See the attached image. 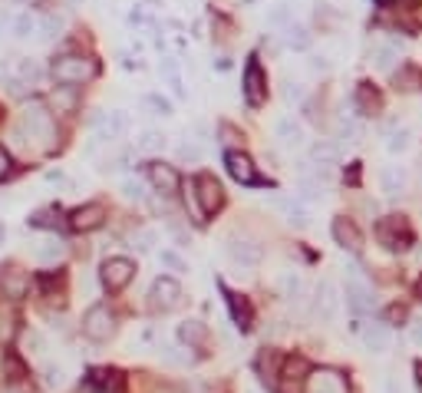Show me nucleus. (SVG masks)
Returning <instances> with one entry per match:
<instances>
[{"instance_id":"16","label":"nucleus","mask_w":422,"mask_h":393,"mask_svg":"<svg viewBox=\"0 0 422 393\" xmlns=\"http://www.w3.org/2000/svg\"><path fill=\"white\" fill-rule=\"evenodd\" d=\"M333 242L340 244V248H347V251H360L363 235H360V228L350 222V218H333Z\"/></svg>"},{"instance_id":"12","label":"nucleus","mask_w":422,"mask_h":393,"mask_svg":"<svg viewBox=\"0 0 422 393\" xmlns=\"http://www.w3.org/2000/svg\"><path fill=\"white\" fill-rule=\"evenodd\" d=\"M224 166H228V172H231V179L235 182H241V186H257L261 179H257V172H254V162L244 155V152H228L224 155Z\"/></svg>"},{"instance_id":"42","label":"nucleus","mask_w":422,"mask_h":393,"mask_svg":"<svg viewBox=\"0 0 422 393\" xmlns=\"http://www.w3.org/2000/svg\"><path fill=\"white\" fill-rule=\"evenodd\" d=\"M284 96H287V99H304V86H300V83H294V79H287Z\"/></svg>"},{"instance_id":"30","label":"nucleus","mask_w":422,"mask_h":393,"mask_svg":"<svg viewBox=\"0 0 422 393\" xmlns=\"http://www.w3.org/2000/svg\"><path fill=\"white\" fill-rule=\"evenodd\" d=\"M162 76H166V79H168V86H172V90H175L179 96L185 93V86H182V73H179V63H175L172 56H168V60H162Z\"/></svg>"},{"instance_id":"2","label":"nucleus","mask_w":422,"mask_h":393,"mask_svg":"<svg viewBox=\"0 0 422 393\" xmlns=\"http://www.w3.org/2000/svg\"><path fill=\"white\" fill-rule=\"evenodd\" d=\"M96 60L90 56H79V53H66V56H56L53 60V79L60 86H79L96 76Z\"/></svg>"},{"instance_id":"10","label":"nucleus","mask_w":422,"mask_h":393,"mask_svg":"<svg viewBox=\"0 0 422 393\" xmlns=\"http://www.w3.org/2000/svg\"><path fill=\"white\" fill-rule=\"evenodd\" d=\"M224 251H228V258L238 264V268H257V264L264 262L261 244L251 242V238H231V242L224 244Z\"/></svg>"},{"instance_id":"1","label":"nucleus","mask_w":422,"mask_h":393,"mask_svg":"<svg viewBox=\"0 0 422 393\" xmlns=\"http://www.w3.org/2000/svg\"><path fill=\"white\" fill-rule=\"evenodd\" d=\"M17 136L23 146H37V149H53V139H56V126L50 119V112L40 110V106H30V110L20 116V126Z\"/></svg>"},{"instance_id":"9","label":"nucleus","mask_w":422,"mask_h":393,"mask_svg":"<svg viewBox=\"0 0 422 393\" xmlns=\"http://www.w3.org/2000/svg\"><path fill=\"white\" fill-rule=\"evenodd\" d=\"M304 393H350V387L340 370L320 367V370H311V377L304 380Z\"/></svg>"},{"instance_id":"13","label":"nucleus","mask_w":422,"mask_h":393,"mask_svg":"<svg viewBox=\"0 0 422 393\" xmlns=\"http://www.w3.org/2000/svg\"><path fill=\"white\" fill-rule=\"evenodd\" d=\"M317 314H320V320H327V324L340 318V288L333 281H324L320 291H317Z\"/></svg>"},{"instance_id":"8","label":"nucleus","mask_w":422,"mask_h":393,"mask_svg":"<svg viewBox=\"0 0 422 393\" xmlns=\"http://www.w3.org/2000/svg\"><path fill=\"white\" fill-rule=\"evenodd\" d=\"M99 278H103V288H106L109 294H119L129 281L135 278V264L129 262V258H106Z\"/></svg>"},{"instance_id":"19","label":"nucleus","mask_w":422,"mask_h":393,"mask_svg":"<svg viewBox=\"0 0 422 393\" xmlns=\"http://www.w3.org/2000/svg\"><path fill=\"white\" fill-rule=\"evenodd\" d=\"M356 110L363 112V116H380V110H383V96L376 93L369 83H360V86H356Z\"/></svg>"},{"instance_id":"20","label":"nucleus","mask_w":422,"mask_h":393,"mask_svg":"<svg viewBox=\"0 0 422 393\" xmlns=\"http://www.w3.org/2000/svg\"><path fill=\"white\" fill-rule=\"evenodd\" d=\"M277 291H280V298L300 301L304 298V281H300L297 271H280V275H277Z\"/></svg>"},{"instance_id":"18","label":"nucleus","mask_w":422,"mask_h":393,"mask_svg":"<svg viewBox=\"0 0 422 393\" xmlns=\"http://www.w3.org/2000/svg\"><path fill=\"white\" fill-rule=\"evenodd\" d=\"M363 344H367L369 354H386L389 344H393V334L386 324H367L363 327Z\"/></svg>"},{"instance_id":"46","label":"nucleus","mask_w":422,"mask_h":393,"mask_svg":"<svg viewBox=\"0 0 422 393\" xmlns=\"http://www.w3.org/2000/svg\"><path fill=\"white\" fill-rule=\"evenodd\" d=\"M126 195L129 199H142V186L139 182H126Z\"/></svg>"},{"instance_id":"7","label":"nucleus","mask_w":422,"mask_h":393,"mask_svg":"<svg viewBox=\"0 0 422 393\" xmlns=\"http://www.w3.org/2000/svg\"><path fill=\"white\" fill-rule=\"evenodd\" d=\"M376 235H380V242H383L389 251H399V248H409V244H412V228H409V222H406L403 215L383 218L380 228H376Z\"/></svg>"},{"instance_id":"47","label":"nucleus","mask_w":422,"mask_h":393,"mask_svg":"<svg viewBox=\"0 0 422 393\" xmlns=\"http://www.w3.org/2000/svg\"><path fill=\"white\" fill-rule=\"evenodd\" d=\"M20 73L27 76V79H37V66H34V63H27V60H23V63H20Z\"/></svg>"},{"instance_id":"23","label":"nucleus","mask_w":422,"mask_h":393,"mask_svg":"<svg viewBox=\"0 0 422 393\" xmlns=\"http://www.w3.org/2000/svg\"><path fill=\"white\" fill-rule=\"evenodd\" d=\"M274 205L284 212V218L291 225H297V228H307L311 225V212L300 205V202H287V199H274Z\"/></svg>"},{"instance_id":"15","label":"nucleus","mask_w":422,"mask_h":393,"mask_svg":"<svg viewBox=\"0 0 422 393\" xmlns=\"http://www.w3.org/2000/svg\"><path fill=\"white\" fill-rule=\"evenodd\" d=\"M148 182L159 188L162 195H175L179 186H182L179 172H175L172 166H166V162H152V166H148Z\"/></svg>"},{"instance_id":"44","label":"nucleus","mask_w":422,"mask_h":393,"mask_svg":"<svg viewBox=\"0 0 422 393\" xmlns=\"http://www.w3.org/2000/svg\"><path fill=\"white\" fill-rule=\"evenodd\" d=\"M63 383V370H56V367H47V387H60Z\"/></svg>"},{"instance_id":"27","label":"nucleus","mask_w":422,"mask_h":393,"mask_svg":"<svg viewBox=\"0 0 422 393\" xmlns=\"http://www.w3.org/2000/svg\"><path fill=\"white\" fill-rule=\"evenodd\" d=\"M311 162H317L320 168H330L340 162V146H333V142H317L311 149Z\"/></svg>"},{"instance_id":"31","label":"nucleus","mask_w":422,"mask_h":393,"mask_svg":"<svg viewBox=\"0 0 422 393\" xmlns=\"http://www.w3.org/2000/svg\"><path fill=\"white\" fill-rule=\"evenodd\" d=\"M360 123H356V119H340V123H337V139H343V142H356V139H360Z\"/></svg>"},{"instance_id":"3","label":"nucleus","mask_w":422,"mask_h":393,"mask_svg":"<svg viewBox=\"0 0 422 393\" xmlns=\"http://www.w3.org/2000/svg\"><path fill=\"white\" fill-rule=\"evenodd\" d=\"M192 192H195V208H198V215H215L221 205H224V188L215 175H198L195 182H192Z\"/></svg>"},{"instance_id":"37","label":"nucleus","mask_w":422,"mask_h":393,"mask_svg":"<svg viewBox=\"0 0 422 393\" xmlns=\"http://www.w3.org/2000/svg\"><path fill=\"white\" fill-rule=\"evenodd\" d=\"M142 103H146L148 110H155V112H159V116H168V112H172V106H168V103H166V99H162V96H146Z\"/></svg>"},{"instance_id":"6","label":"nucleus","mask_w":422,"mask_h":393,"mask_svg":"<svg viewBox=\"0 0 422 393\" xmlns=\"http://www.w3.org/2000/svg\"><path fill=\"white\" fill-rule=\"evenodd\" d=\"M347 301L353 311H360V314H367L376 307V294H373V288H369V281L363 278V271L353 264L347 275Z\"/></svg>"},{"instance_id":"52","label":"nucleus","mask_w":422,"mask_h":393,"mask_svg":"<svg viewBox=\"0 0 422 393\" xmlns=\"http://www.w3.org/2000/svg\"><path fill=\"white\" fill-rule=\"evenodd\" d=\"M380 3H389V0H380Z\"/></svg>"},{"instance_id":"5","label":"nucleus","mask_w":422,"mask_h":393,"mask_svg":"<svg viewBox=\"0 0 422 393\" xmlns=\"http://www.w3.org/2000/svg\"><path fill=\"white\" fill-rule=\"evenodd\" d=\"M182 304V284L175 278H159L148 288V311L152 314H168Z\"/></svg>"},{"instance_id":"41","label":"nucleus","mask_w":422,"mask_h":393,"mask_svg":"<svg viewBox=\"0 0 422 393\" xmlns=\"http://www.w3.org/2000/svg\"><path fill=\"white\" fill-rule=\"evenodd\" d=\"M10 166H14V162H10V152L0 146V182H3V179L10 175Z\"/></svg>"},{"instance_id":"33","label":"nucleus","mask_w":422,"mask_h":393,"mask_svg":"<svg viewBox=\"0 0 422 393\" xmlns=\"http://www.w3.org/2000/svg\"><path fill=\"white\" fill-rule=\"evenodd\" d=\"M386 149L389 152H406L409 149V129H399L389 136V142H386Z\"/></svg>"},{"instance_id":"45","label":"nucleus","mask_w":422,"mask_h":393,"mask_svg":"<svg viewBox=\"0 0 422 393\" xmlns=\"http://www.w3.org/2000/svg\"><path fill=\"white\" fill-rule=\"evenodd\" d=\"M409 340H412L416 347H422V320H416V324L409 327Z\"/></svg>"},{"instance_id":"25","label":"nucleus","mask_w":422,"mask_h":393,"mask_svg":"<svg viewBox=\"0 0 422 393\" xmlns=\"http://www.w3.org/2000/svg\"><path fill=\"white\" fill-rule=\"evenodd\" d=\"M274 136L284 142V146H300V142H304V129L297 126L294 119H287V116L274 123Z\"/></svg>"},{"instance_id":"39","label":"nucleus","mask_w":422,"mask_h":393,"mask_svg":"<svg viewBox=\"0 0 422 393\" xmlns=\"http://www.w3.org/2000/svg\"><path fill=\"white\" fill-rule=\"evenodd\" d=\"M179 159H185V162H198V159H202V152L185 142V146H179Z\"/></svg>"},{"instance_id":"48","label":"nucleus","mask_w":422,"mask_h":393,"mask_svg":"<svg viewBox=\"0 0 422 393\" xmlns=\"http://www.w3.org/2000/svg\"><path fill=\"white\" fill-rule=\"evenodd\" d=\"M30 30H34V23H30L27 17H20V20H17V34H20V37H27Z\"/></svg>"},{"instance_id":"28","label":"nucleus","mask_w":422,"mask_h":393,"mask_svg":"<svg viewBox=\"0 0 422 393\" xmlns=\"http://www.w3.org/2000/svg\"><path fill=\"white\" fill-rule=\"evenodd\" d=\"M396 60H399V47H396V43H380V47L373 50V66H376V70H393Z\"/></svg>"},{"instance_id":"40","label":"nucleus","mask_w":422,"mask_h":393,"mask_svg":"<svg viewBox=\"0 0 422 393\" xmlns=\"http://www.w3.org/2000/svg\"><path fill=\"white\" fill-rule=\"evenodd\" d=\"M162 264H168V268H175V271H185V262L175 255V251H162Z\"/></svg>"},{"instance_id":"49","label":"nucleus","mask_w":422,"mask_h":393,"mask_svg":"<svg viewBox=\"0 0 422 393\" xmlns=\"http://www.w3.org/2000/svg\"><path fill=\"white\" fill-rule=\"evenodd\" d=\"M311 66L317 70V73H320V70H330V63H327L324 56H313V60H311Z\"/></svg>"},{"instance_id":"43","label":"nucleus","mask_w":422,"mask_h":393,"mask_svg":"<svg viewBox=\"0 0 422 393\" xmlns=\"http://www.w3.org/2000/svg\"><path fill=\"white\" fill-rule=\"evenodd\" d=\"M155 238H159V235H155L152 228H146V231H139V238H135V242H139V248L146 251V248H152V244H155Z\"/></svg>"},{"instance_id":"51","label":"nucleus","mask_w":422,"mask_h":393,"mask_svg":"<svg viewBox=\"0 0 422 393\" xmlns=\"http://www.w3.org/2000/svg\"><path fill=\"white\" fill-rule=\"evenodd\" d=\"M416 374H419V393H422V367H419V370H416Z\"/></svg>"},{"instance_id":"32","label":"nucleus","mask_w":422,"mask_h":393,"mask_svg":"<svg viewBox=\"0 0 422 393\" xmlns=\"http://www.w3.org/2000/svg\"><path fill=\"white\" fill-rule=\"evenodd\" d=\"M300 199H304V202H313V199H320V195H324V188H320V182H317V179H311V175H300Z\"/></svg>"},{"instance_id":"4","label":"nucleus","mask_w":422,"mask_h":393,"mask_svg":"<svg viewBox=\"0 0 422 393\" xmlns=\"http://www.w3.org/2000/svg\"><path fill=\"white\" fill-rule=\"evenodd\" d=\"M83 334L90 337L92 344H106L116 334V318H112V311L106 304H92L83 314Z\"/></svg>"},{"instance_id":"34","label":"nucleus","mask_w":422,"mask_h":393,"mask_svg":"<svg viewBox=\"0 0 422 393\" xmlns=\"http://www.w3.org/2000/svg\"><path fill=\"white\" fill-rule=\"evenodd\" d=\"M3 370L10 374V377H7V380H14V383H17L20 377L27 374V370H23V364H20V360H17V357H14V354H7V357H3Z\"/></svg>"},{"instance_id":"24","label":"nucleus","mask_w":422,"mask_h":393,"mask_svg":"<svg viewBox=\"0 0 422 393\" xmlns=\"http://www.w3.org/2000/svg\"><path fill=\"white\" fill-rule=\"evenodd\" d=\"M284 43L291 47V50H311V43H313V37H311V30L304 27V23H291V27H284Z\"/></svg>"},{"instance_id":"17","label":"nucleus","mask_w":422,"mask_h":393,"mask_svg":"<svg viewBox=\"0 0 422 393\" xmlns=\"http://www.w3.org/2000/svg\"><path fill=\"white\" fill-rule=\"evenodd\" d=\"M27 288H30L27 271H20V268H7V271H0V291H3V298H23Z\"/></svg>"},{"instance_id":"35","label":"nucleus","mask_w":422,"mask_h":393,"mask_svg":"<svg viewBox=\"0 0 422 393\" xmlns=\"http://www.w3.org/2000/svg\"><path fill=\"white\" fill-rule=\"evenodd\" d=\"M267 23H271V27H291V14H287V7L277 3L274 10L267 14Z\"/></svg>"},{"instance_id":"21","label":"nucleus","mask_w":422,"mask_h":393,"mask_svg":"<svg viewBox=\"0 0 422 393\" xmlns=\"http://www.w3.org/2000/svg\"><path fill=\"white\" fill-rule=\"evenodd\" d=\"M179 340L188 344V347H205L208 331H205L202 320H182V324H179Z\"/></svg>"},{"instance_id":"26","label":"nucleus","mask_w":422,"mask_h":393,"mask_svg":"<svg viewBox=\"0 0 422 393\" xmlns=\"http://www.w3.org/2000/svg\"><path fill=\"white\" fill-rule=\"evenodd\" d=\"M228 307H231V318H235V324H238L241 331L251 327V304H248L244 294H231L228 291Z\"/></svg>"},{"instance_id":"29","label":"nucleus","mask_w":422,"mask_h":393,"mask_svg":"<svg viewBox=\"0 0 422 393\" xmlns=\"http://www.w3.org/2000/svg\"><path fill=\"white\" fill-rule=\"evenodd\" d=\"M284 380H307L311 377V367H307V360L304 357H291L287 364H284Z\"/></svg>"},{"instance_id":"36","label":"nucleus","mask_w":422,"mask_h":393,"mask_svg":"<svg viewBox=\"0 0 422 393\" xmlns=\"http://www.w3.org/2000/svg\"><path fill=\"white\" fill-rule=\"evenodd\" d=\"M162 146H166V136H159V132H146L142 142H139V149H146V152H159Z\"/></svg>"},{"instance_id":"14","label":"nucleus","mask_w":422,"mask_h":393,"mask_svg":"<svg viewBox=\"0 0 422 393\" xmlns=\"http://www.w3.org/2000/svg\"><path fill=\"white\" fill-rule=\"evenodd\" d=\"M264 70H261V63L251 60L248 66H244V99L251 103V106H261L264 103Z\"/></svg>"},{"instance_id":"22","label":"nucleus","mask_w":422,"mask_h":393,"mask_svg":"<svg viewBox=\"0 0 422 393\" xmlns=\"http://www.w3.org/2000/svg\"><path fill=\"white\" fill-rule=\"evenodd\" d=\"M380 188H383L386 195H399L406 188V168L399 166H386L380 172Z\"/></svg>"},{"instance_id":"50","label":"nucleus","mask_w":422,"mask_h":393,"mask_svg":"<svg viewBox=\"0 0 422 393\" xmlns=\"http://www.w3.org/2000/svg\"><path fill=\"white\" fill-rule=\"evenodd\" d=\"M389 318L399 320V318H406V311H403V307H393V311H389Z\"/></svg>"},{"instance_id":"38","label":"nucleus","mask_w":422,"mask_h":393,"mask_svg":"<svg viewBox=\"0 0 422 393\" xmlns=\"http://www.w3.org/2000/svg\"><path fill=\"white\" fill-rule=\"evenodd\" d=\"M37 255L43 258V262H53V258H60V255H63V244L50 242V244H43V248H37Z\"/></svg>"},{"instance_id":"11","label":"nucleus","mask_w":422,"mask_h":393,"mask_svg":"<svg viewBox=\"0 0 422 393\" xmlns=\"http://www.w3.org/2000/svg\"><path fill=\"white\" fill-rule=\"evenodd\" d=\"M103 222H106V205L103 202H86V205L70 212V228L73 231H92V228H99Z\"/></svg>"}]
</instances>
